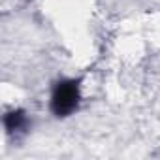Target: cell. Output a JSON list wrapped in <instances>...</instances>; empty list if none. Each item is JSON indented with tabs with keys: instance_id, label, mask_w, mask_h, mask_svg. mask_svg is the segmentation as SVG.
<instances>
[{
	"instance_id": "6da1fadb",
	"label": "cell",
	"mask_w": 160,
	"mask_h": 160,
	"mask_svg": "<svg viewBox=\"0 0 160 160\" xmlns=\"http://www.w3.org/2000/svg\"><path fill=\"white\" fill-rule=\"evenodd\" d=\"M81 100V91H79V81L77 79H60L53 87L51 100H49V109L55 117L62 119L72 115Z\"/></svg>"
},
{
	"instance_id": "7a4b0ae2",
	"label": "cell",
	"mask_w": 160,
	"mask_h": 160,
	"mask_svg": "<svg viewBox=\"0 0 160 160\" xmlns=\"http://www.w3.org/2000/svg\"><path fill=\"white\" fill-rule=\"evenodd\" d=\"M4 128L8 134H19L28 128V117L23 109H12L4 115Z\"/></svg>"
}]
</instances>
